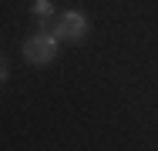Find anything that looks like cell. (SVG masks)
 Instances as JSON below:
<instances>
[{
	"label": "cell",
	"mask_w": 158,
	"mask_h": 151,
	"mask_svg": "<svg viewBox=\"0 0 158 151\" xmlns=\"http://www.w3.org/2000/svg\"><path fill=\"white\" fill-rule=\"evenodd\" d=\"M7 81V57H0V84Z\"/></svg>",
	"instance_id": "cell-4"
},
{
	"label": "cell",
	"mask_w": 158,
	"mask_h": 151,
	"mask_svg": "<svg viewBox=\"0 0 158 151\" xmlns=\"http://www.w3.org/2000/svg\"><path fill=\"white\" fill-rule=\"evenodd\" d=\"M57 34H47V30H40V34H34L31 40H24V57L31 60L34 67H44V64H51V60L57 57Z\"/></svg>",
	"instance_id": "cell-1"
},
{
	"label": "cell",
	"mask_w": 158,
	"mask_h": 151,
	"mask_svg": "<svg viewBox=\"0 0 158 151\" xmlns=\"http://www.w3.org/2000/svg\"><path fill=\"white\" fill-rule=\"evenodd\" d=\"M54 34H57V40L81 44V40L88 37V17H84L81 10H67V14H61V17H57V27H54Z\"/></svg>",
	"instance_id": "cell-2"
},
{
	"label": "cell",
	"mask_w": 158,
	"mask_h": 151,
	"mask_svg": "<svg viewBox=\"0 0 158 151\" xmlns=\"http://www.w3.org/2000/svg\"><path fill=\"white\" fill-rule=\"evenodd\" d=\"M51 14H54V3H51V0H34V17H37L40 24H47Z\"/></svg>",
	"instance_id": "cell-3"
}]
</instances>
